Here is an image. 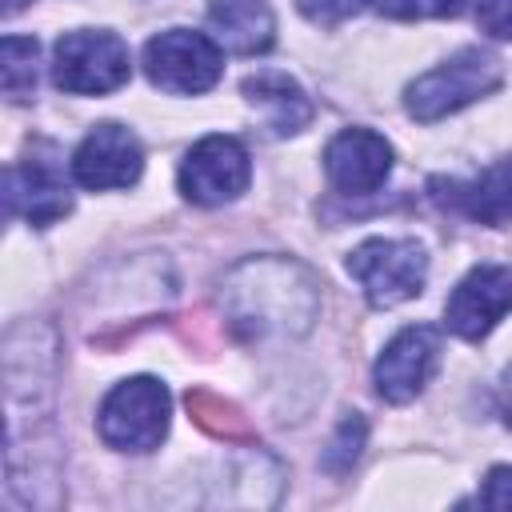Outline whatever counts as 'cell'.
<instances>
[{"label":"cell","instance_id":"1","mask_svg":"<svg viewBox=\"0 0 512 512\" xmlns=\"http://www.w3.org/2000/svg\"><path fill=\"white\" fill-rule=\"evenodd\" d=\"M224 316L244 340L304 336L320 312L312 272L284 256H256L224 276Z\"/></svg>","mask_w":512,"mask_h":512},{"label":"cell","instance_id":"2","mask_svg":"<svg viewBox=\"0 0 512 512\" xmlns=\"http://www.w3.org/2000/svg\"><path fill=\"white\" fill-rule=\"evenodd\" d=\"M504 80V68L492 52L484 48H460L456 56H448L444 64H436L432 72L416 76L404 92V108L412 120L432 124L444 120L468 104H476L480 96L496 92Z\"/></svg>","mask_w":512,"mask_h":512},{"label":"cell","instance_id":"3","mask_svg":"<svg viewBox=\"0 0 512 512\" xmlns=\"http://www.w3.org/2000/svg\"><path fill=\"white\" fill-rule=\"evenodd\" d=\"M132 72L128 44L104 28L64 32L52 48V80L72 96H104L116 92Z\"/></svg>","mask_w":512,"mask_h":512},{"label":"cell","instance_id":"4","mask_svg":"<svg viewBox=\"0 0 512 512\" xmlns=\"http://www.w3.org/2000/svg\"><path fill=\"white\" fill-rule=\"evenodd\" d=\"M168 412H172L168 388L152 376H132V380H120L104 396L96 424H100V436L108 448L152 452V448H160V440L168 432Z\"/></svg>","mask_w":512,"mask_h":512},{"label":"cell","instance_id":"5","mask_svg":"<svg viewBox=\"0 0 512 512\" xmlns=\"http://www.w3.org/2000/svg\"><path fill=\"white\" fill-rule=\"evenodd\" d=\"M348 272L356 276L372 308H396L420 296L424 276H428V256L416 240L372 236L348 252Z\"/></svg>","mask_w":512,"mask_h":512},{"label":"cell","instance_id":"6","mask_svg":"<svg viewBox=\"0 0 512 512\" xmlns=\"http://www.w3.org/2000/svg\"><path fill=\"white\" fill-rule=\"evenodd\" d=\"M144 72L164 92L196 96L220 80L224 56L212 36L188 32V28H168L144 44Z\"/></svg>","mask_w":512,"mask_h":512},{"label":"cell","instance_id":"7","mask_svg":"<svg viewBox=\"0 0 512 512\" xmlns=\"http://www.w3.org/2000/svg\"><path fill=\"white\" fill-rule=\"evenodd\" d=\"M248 180H252V164L236 136H220V132L204 136L180 160V192L204 208L236 200L248 188Z\"/></svg>","mask_w":512,"mask_h":512},{"label":"cell","instance_id":"8","mask_svg":"<svg viewBox=\"0 0 512 512\" xmlns=\"http://www.w3.org/2000/svg\"><path fill=\"white\" fill-rule=\"evenodd\" d=\"M512 312V264H476L448 296L444 324L460 340H484Z\"/></svg>","mask_w":512,"mask_h":512},{"label":"cell","instance_id":"9","mask_svg":"<svg viewBox=\"0 0 512 512\" xmlns=\"http://www.w3.org/2000/svg\"><path fill=\"white\" fill-rule=\"evenodd\" d=\"M72 208L68 180L52 144H32V152L8 168V212H20L28 224H56Z\"/></svg>","mask_w":512,"mask_h":512},{"label":"cell","instance_id":"10","mask_svg":"<svg viewBox=\"0 0 512 512\" xmlns=\"http://www.w3.org/2000/svg\"><path fill=\"white\" fill-rule=\"evenodd\" d=\"M140 172H144V148L136 132H128L124 124H96L72 156L76 184L92 192L128 188L140 180Z\"/></svg>","mask_w":512,"mask_h":512},{"label":"cell","instance_id":"11","mask_svg":"<svg viewBox=\"0 0 512 512\" xmlns=\"http://www.w3.org/2000/svg\"><path fill=\"white\" fill-rule=\"evenodd\" d=\"M436 364H440V332L432 324H412L384 344L376 360V392L388 404H408L424 392Z\"/></svg>","mask_w":512,"mask_h":512},{"label":"cell","instance_id":"12","mask_svg":"<svg viewBox=\"0 0 512 512\" xmlns=\"http://www.w3.org/2000/svg\"><path fill=\"white\" fill-rule=\"evenodd\" d=\"M324 172L340 192L368 196L392 172V144L372 128H344L324 148Z\"/></svg>","mask_w":512,"mask_h":512},{"label":"cell","instance_id":"13","mask_svg":"<svg viewBox=\"0 0 512 512\" xmlns=\"http://www.w3.org/2000/svg\"><path fill=\"white\" fill-rule=\"evenodd\" d=\"M240 92L260 112V120H264V128L272 136H296L312 120V100L304 96V88L288 72H256V76H244Z\"/></svg>","mask_w":512,"mask_h":512},{"label":"cell","instance_id":"14","mask_svg":"<svg viewBox=\"0 0 512 512\" xmlns=\"http://www.w3.org/2000/svg\"><path fill=\"white\" fill-rule=\"evenodd\" d=\"M208 28H212L216 44H224L236 56L268 52L276 40V16H272L268 0H212Z\"/></svg>","mask_w":512,"mask_h":512},{"label":"cell","instance_id":"15","mask_svg":"<svg viewBox=\"0 0 512 512\" xmlns=\"http://www.w3.org/2000/svg\"><path fill=\"white\" fill-rule=\"evenodd\" d=\"M444 200L484 224L512 220V156H500L496 164H488L480 176H472L464 184H448Z\"/></svg>","mask_w":512,"mask_h":512},{"label":"cell","instance_id":"16","mask_svg":"<svg viewBox=\"0 0 512 512\" xmlns=\"http://www.w3.org/2000/svg\"><path fill=\"white\" fill-rule=\"evenodd\" d=\"M0 72H4V96L20 100L36 88V40L32 36H4L0 48Z\"/></svg>","mask_w":512,"mask_h":512},{"label":"cell","instance_id":"17","mask_svg":"<svg viewBox=\"0 0 512 512\" xmlns=\"http://www.w3.org/2000/svg\"><path fill=\"white\" fill-rule=\"evenodd\" d=\"M360 448H364V420L352 412V416L340 420V428H336V436H332V444L324 452V468L328 472H348L356 464Z\"/></svg>","mask_w":512,"mask_h":512},{"label":"cell","instance_id":"18","mask_svg":"<svg viewBox=\"0 0 512 512\" xmlns=\"http://www.w3.org/2000/svg\"><path fill=\"white\" fill-rule=\"evenodd\" d=\"M464 0H380V12L392 20H432V16H456Z\"/></svg>","mask_w":512,"mask_h":512},{"label":"cell","instance_id":"19","mask_svg":"<svg viewBox=\"0 0 512 512\" xmlns=\"http://www.w3.org/2000/svg\"><path fill=\"white\" fill-rule=\"evenodd\" d=\"M476 24L492 40H512V0H476Z\"/></svg>","mask_w":512,"mask_h":512},{"label":"cell","instance_id":"20","mask_svg":"<svg viewBox=\"0 0 512 512\" xmlns=\"http://www.w3.org/2000/svg\"><path fill=\"white\" fill-rule=\"evenodd\" d=\"M300 12L312 20V24H340L348 16H356L368 0H296Z\"/></svg>","mask_w":512,"mask_h":512},{"label":"cell","instance_id":"21","mask_svg":"<svg viewBox=\"0 0 512 512\" xmlns=\"http://www.w3.org/2000/svg\"><path fill=\"white\" fill-rule=\"evenodd\" d=\"M480 500H484L488 508H512V468H504V464L492 468L488 480H484Z\"/></svg>","mask_w":512,"mask_h":512},{"label":"cell","instance_id":"22","mask_svg":"<svg viewBox=\"0 0 512 512\" xmlns=\"http://www.w3.org/2000/svg\"><path fill=\"white\" fill-rule=\"evenodd\" d=\"M504 412H508V420H512V364H508V372H504Z\"/></svg>","mask_w":512,"mask_h":512},{"label":"cell","instance_id":"23","mask_svg":"<svg viewBox=\"0 0 512 512\" xmlns=\"http://www.w3.org/2000/svg\"><path fill=\"white\" fill-rule=\"evenodd\" d=\"M28 0H4V16H12V12H20Z\"/></svg>","mask_w":512,"mask_h":512}]
</instances>
